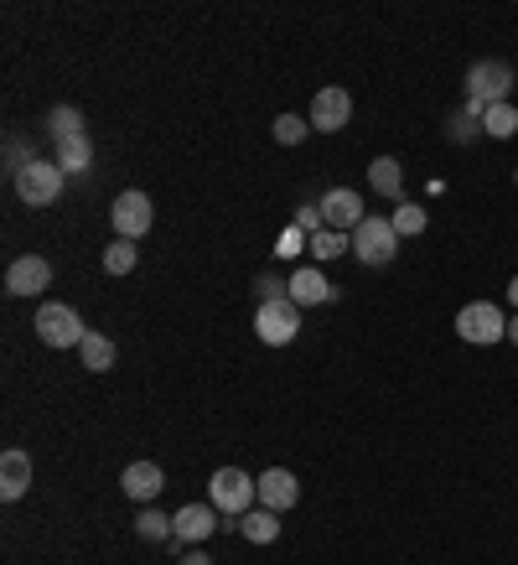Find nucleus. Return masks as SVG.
Returning a JSON list of instances; mask_svg holds the SVG:
<instances>
[{"label":"nucleus","mask_w":518,"mask_h":565,"mask_svg":"<svg viewBox=\"0 0 518 565\" xmlns=\"http://www.w3.org/2000/svg\"><path fill=\"white\" fill-rule=\"evenodd\" d=\"M57 167H63V172H88V167H94V140L88 136H78V140H63V146H57Z\"/></svg>","instance_id":"24"},{"label":"nucleus","mask_w":518,"mask_h":565,"mask_svg":"<svg viewBox=\"0 0 518 565\" xmlns=\"http://www.w3.org/2000/svg\"><path fill=\"white\" fill-rule=\"evenodd\" d=\"M301 503V478H295L291 467H270V472H259V509H270V514H285Z\"/></svg>","instance_id":"10"},{"label":"nucleus","mask_w":518,"mask_h":565,"mask_svg":"<svg viewBox=\"0 0 518 565\" xmlns=\"http://www.w3.org/2000/svg\"><path fill=\"white\" fill-rule=\"evenodd\" d=\"M255 332H259V343H270V348L295 343V332H301V307H295L291 296H285V301H259Z\"/></svg>","instance_id":"8"},{"label":"nucleus","mask_w":518,"mask_h":565,"mask_svg":"<svg viewBox=\"0 0 518 565\" xmlns=\"http://www.w3.org/2000/svg\"><path fill=\"white\" fill-rule=\"evenodd\" d=\"M140 265V249L130 239H109V249H104V270L109 275H130Z\"/></svg>","instance_id":"27"},{"label":"nucleus","mask_w":518,"mask_h":565,"mask_svg":"<svg viewBox=\"0 0 518 565\" xmlns=\"http://www.w3.org/2000/svg\"><path fill=\"white\" fill-rule=\"evenodd\" d=\"M63 182H68V172H63L57 161H42V156H32V167L17 177V198L26 207H52L57 198H63Z\"/></svg>","instance_id":"7"},{"label":"nucleus","mask_w":518,"mask_h":565,"mask_svg":"<svg viewBox=\"0 0 518 565\" xmlns=\"http://www.w3.org/2000/svg\"><path fill=\"white\" fill-rule=\"evenodd\" d=\"M47 136L63 146V140H78L84 136V109H73V104H57L47 109Z\"/></svg>","instance_id":"20"},{"label":"nucleus","mask_w":518,"mask_h":565,"mask_svg":"<svg viewBox=\"0 0 518 565\" xmlns=\"http://www.w3.org/2000/svg\"><path fill=\"white\" fill-rule=\"evenodd\" d=\"M295 228H301V234H322V228H327V218H322V203H306V207H295Z\"/></svg>","instance_id":"29"},{"label":"nucleus","mask_w":518,"mask_h":565,"mask_svg":"<svg viewBox=\"0 0 518 565\" xmlns=\"http://www.w3.org/2000/svg\"><path fill=\"white\" fill-rule=\"evenodd\" d=\"M78 359H84L88 374H109V369H115V343H109L104 332H88L84 348H78Z\"/></svg>","instance_id":"22"},{"label":"nucleus","mask_w":518,"mask_h":565,"mask_svg":"<svg viewBox=\"0 0 518 565\" xmlns=\"http://www.w3.org/2000/svg\"><path fill=\"white\" fill-rule=\"evenodd\" d=\"M311 130H322V136H337L347 120H353V94L347 88H316V99H311Z\"/></svg>","instance_id":"9"},{"label":"nucleus","mask_w":518,"mask_h":565,"mask_svg":"<svg viewBox=\"0 0 518 565\" xmlns=\"http://www.w3.org/2000/svg\"><path fill=\"white\" fill-rule=\"evenodd\" d=\"M508 343L518 348V311H514V317H508Z\"/></svg>","instance_id":"31"},{"label":"nucleus","mask_w":518,"mask_h":565,"mask_svg":"<svg viewBox=\"0 0 518 565\" xmlns=\"http://www.w3.org/2000/svg\"><path fill=\"white\" fill-rule=\"evenodd\" d=\"M487 130H483V104H462L456 115L446 120V140L451 146H477Z\"/></svg>","instance_id":"17"},{"label":"nucleus","mask_w":518,"mask_h":565,"mask_svg":"<svg viewBox=\"0 0 518 565\" xmlns=\"http://www.w3.org/2000/svg\"><path fill=\"white\" fill-rule=\"evenodd\" d=\"M322 218H327V228H343V234H353L368 213H363V192L353 188H332L322 192Z\"/></svg>","instance_id":"12"},{"label":"nucleus","mask_w":518,"mask_h":565,"mask_svg":"<svg viewBox=\"0 0 518 565\" xmlns=\"http://www.w3.org/2000/svg\"><path fill=\"white\" fill-rule=\"evenodd\" d=\"M136 534H140V540H151V545H161V540H176L172 514H161V509H140V514H136Z\"/></svg>","instance_id":"25"},{"label":"nucleus","mask_w":518,"mask_h":565,"mask_svg":"<svg viewBox=\"0 0 518 565\" xmlns=\"http://www.w3.org/2000/svg\"><path fill=\"white\" fill-rule=\"evenodd\" d=\"M151 223H155V203H151V192H140V188L115 192V207H109V228H115V239L140 244L145 234H151Z\"/></svg>","instance_id":"2"},{"label":"nucleus","mask_w":518,"mask_h":565,"mask_svg":"<svg viewBox=\"0 0 518 565\" xmlns=\"http://www.w3.org/2000/svg\"><path fill=\"white\" fill-rule=\"evenodd\" d=\"M239 534L249 540V545H276L280 540V514H270V509H249V514L239 519Z\"/></svg>","instance_id":"19"},{"label":"nucleus","mask_w":518,"mask_h":565,"mask_svg":"<svg viewBox=\"0 0 518 565\" xmlns=\"http://www.w3.org/2000/svg\"><path fill=\"white\" fill-rule=\"evenodd\" d=\"M456 338H462V343H477V348H493L508 338V317H503L493 301H466V307L456 311Z\"/></svg>","instance_id":"4"},{"label":"nucleus","mask_w":518,"mask_h":565,"mask_svg":"<svg viewBox=\"0 0 518 565\" xmlns=\"http://www.w3.org/2000/svg\"><path fill=\"white\" fill-rule=\"evenodd\" d=\"M36 338L47 348H84V338H88V327H84V317L73 307H63V301H47V307H36Z\"/></svg>","instance_id":"6"},{"label":"nucleus","mask_w":518,"mask_h":565,"mask_svg":"<svg viewBox=\"0 0 518 565\" xmlns=\"http://www.w3.org/2000/svg\"><path fill=\"white\" fill-rule=\"evenodd\" d=\"M182 565H213V561H207L203 550H187V561H182Z\"/></svg>","instance_id":"30"},{"label":"nucleus","mask_w":518,"mask_h":565,"mask_svg":"<svg viewBox=\"0 0 518 565\" xmlns=\"http://www.w3.org/2000/svg\"><path fill=\"white\" fill-rule=\"evenodd\" d=\"M368 188L379 192V198H395V203H404V172H399L395 156H379V161L368 167Z\"/></svg>","instance_id":"18"},{"label":"nucleus","mask_w":518,"mask_h":565,"mask_svg":"<svg viewBox=\"0 0 518 565\" xmlns=\"http://www.w3.org/2000/svg\"><path fill=\"white\" fill-rule=\"evenodd\" d=\"M207 503L228 519H244L259 503V478H249L244 467H218V472L207 478Z\"/></svg>","instance_id":"1"},{"label":"nucleus","mask_w":518,"mask_h":565,"mask_svg":"<svg viewBox=\"0 0 518 565\" xmlns=\"http://www.w3.org/2000/svg\"><path fill=\"white\" fill-rule=\"evenodd\" d=\"M483 130L493 140H514L518 136V109H514V104H487V109H483Z\"/></svg>","instance_id":"23"},{"label":"nucleus","mask_w":518,"mask_h":565,"mask_svg":"<svg viewBox=\"0 0 518 565\" xmlns=\"http://www.w3.org/2000/svg\"><path fill=\"white\" fill-rule=\"evenodd\" d=\"M514 188H518V172H514Z\"/></svg>","instance_id":"33"},{"label":"nucleus","mask_w":518,"mask_h":565,"mask_svg":"<svg viewBox=\"0 0 518 565\" xmlns=\"http://www.w3.org/2000/svg\"><path fill=\"white\" fill-rule=\"evenodd\" d=\"M172 530L182 545H203L207 534L218 530V509H213V503H187V509L172 514Z\"/></svg>","instance_id":"14"},{"label":"nucleus","mask_w":518,"mask_h":565,"mask_svg":"<svg viewBox=\"0 0 518 565\" xmlns=\"http://www.w3.org/2000/svg\"><path fill=\"white\" fill-rule=\"evenodd\" d=\"M47 286H52V265L42 255L11 259V270H6V291L11 296H42Z\"/></svg>","instance_id":"11"},{"label":"nucleus","mask_w":518,"mask_h":565,"mask_svg":"<svg viewBox=\"0 0 518 565\" xmlns=\"http://www.w3.org/2000/svg\"><path fill=\"white\" fill-rule=\"evenodd\" d=\"M466 88V104H508V94H514V68L503 63V57H483V63H472L462 78Z\"/></svg>","instance_id":"3"},{"label":"nucleus","mask_w":518,"mask_h":565,"mask_svg":"<svg viewBox=\"0 0 518 565\" xmlns=\"http://www.w3.org/2000/svg\"><path fill=\"white\" fill-rule=\"evenodd\" d=\"M306 249L327 265V259L353 255V234H343V228H322V234H311V239H306Z\"/></svg>","instance_id":"21"},{"label":"nucleus","mask_w":518,"mask_h":565,"mask_svg":"<svg viewBox=\"0 0 518 565\" xmlns=\"http://www.w3.org/2000/svg\"><path fill=\"white\" fill-rule=\"evenodd\" d=\"M389 223H395L399 239H420V234H425V223H431V213H425L420 203H399V207H395V218H389Z\"/></svg>","instance_id":"26"},{"label":"nucleus","mask_w":518,"mask_h":565,"mask_svg":"<svg viewBox=\"0 0 518 565\" xmlns=\"http://www.w3.org/2000/svg\"><path fill=\"white\" fill-rule=\"evenodd\" d=\"M395 255H399V234L389 218H363L358 228H353V259L384 270V265H395Z\"/></svg>","instance_id":"5"},{"label":"nucleus","mask_w":518,"mask_h":565,"mask_svg":"<svg viewBox=\"0 0 518 565\" xmlns=\"http://www.w3.org/2000/svg\"><path fill=\"white\" fill-rule=\"evenodd\" d=\"M285 280H291V301H295L301 311H306V307H322V301H332V280L316 270V265H301V270H291Z\"/></svg>","instance_id":"16"},{"label":"nucleus","mask_w":518,"mask_h":565,"mask_svg":"<svg viewBox=\"0 0 518 565\" xmlns=\"http://www.w3.org/2000/svg\"><path fill=\"white\" fill-rule=\"evenodd\" d=\"M26 488H32V451L6 446V451H0V498L17 503V498H26Z\"/></svg>","instance_id":"13"},{"label":"nucleus","mask_w":518,"mask_h":565,"mask_svg":"<svg viewBox=\"0 0 518 565\" xmlns=\"http://www.w3.org/2000/svg\"><path fill=\"white\" fill-rule=\"evenodd\" d=\"M270 136H276L280 146H301V140L311 136V120H301V115H280V120L270 125Z\"/></svg>","instance_id":"28"},{"label":"nucleus","mask_w":518,"mask_h":565,"mask_svg":"<svg viewBox=\"0 0 518 565\" xmlns=\"http://www.w3.org/2000/svg\"><path fill=\"white\" fill-rule=\"evenodd\" d=\"M508 301H514V311H518V275L508 280Z\"/></svg>","instance_id":"32"},{"label":"nucleus","mask_w":518,"mask_h":565,"mask_svg":"<svg viewBox=\"0 0 518 565\" xmlns=\"http://www.w3.org/2000/svg\"><path fill=\"white\" fill-rule=\"evenodd\" d=\"M120 488H125V498H136V503H155L161 488H166V472L155 462H130L120 472Z\"/></svg>","instance_id":"15"}]
</instances>
